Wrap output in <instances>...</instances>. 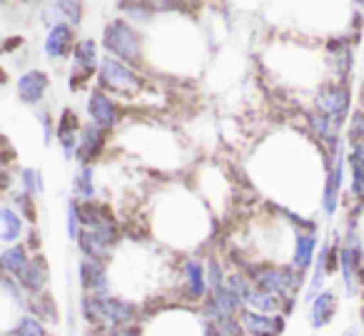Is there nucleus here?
I'll use <instances>...</instances> for the list:
<instances>
[{"label": "nucleus", "instance_id": "412c9836", "mask_svg": "<svg viewBox=\"0 0 364 336\" xmlns=\"http://www.w3.org/2000/svg\"><path fill=\"white\" fill-rule=\"evenodd\" d=\"M347 165L352 177V197L357 202H364V147H349Z\"/></svg>", "mask_w": 364, "mask_h": 336}, {"label": "nucleus", "instance_id": "f704fd0d", "mask_svg": "<svg viewBox=\"0 0 364 336\" xmlns=\"http://www.w3.org/2000/svg\"><path fill=\"white\" fill-rule=\"evenodd\" d=\"M38 122H41V127H43V142H46V145H50L53 137L58 135V127H53L50 112H48V110H41V112H38Z\"/></svg>", "mask_w": 364, "mask_h": 336}, {"label": "nucleus", "instance_id": "aec40b11", "mask_svg": "<svg viewBox=\"0 0 364 336\" xmlns=\"http://www.w3.org/2000/svg\"><path fill=\"white\" fill-rule=\"evenodd\" d=\"M77 249H80L82 259H92V261H105L112 254V249L95 234L92 229H82L77 237Z\"/></svg>", "mask_w": 364, "mask_h": 336}, {"label": "nucleus", "instance_id": "c9c22d12", "mask_svg": "<svg viewBox=\"0 0 364 336\" xmlns=\"http://www.w3.org/2000/svg\"><path fill=\"white\" fill-rule=\"evenodd\" d=\"M218 331H220V336H242L245 326H242V321H237V319H223V321H218Z\"/></svg>", "mask_w": 364, "mask_h": 336}, {"label": "nucleus", "instance_id": "4be33fe9", "mask_svg": "<svg viewBox=\"0 0 364 336\" xmlns=\"http://www.w3.org/2000/svg\"><path fill=\"white\" fill-rule=\"evenodd\" d=\"M80 222H82V229H95L100 224H110L112 215L100 200H90V202H80Z\"/></svg>", "mask_w": 364, "mask_h": 336}, {"label": "nucleus", "instance_id": "39448f33", "mask_svg": "<svg viewBox=\"0 0 364 336\" xmlns=\"http://www.w3.org/2000/svg\"><path fill=\"white\" fill-rule=\"evenodd\" d=\"M100 48L92 38H82L77 40L75 50H73V70H70V90L77 92L97 77V70H100Z\"/></svg>", "mask_w": 364, "mask_h": 336}, {"label": "nucleus", "instance_id": "9b49d317", "mask_svg": "<svg viewBox=\"0 0 364 336\" xmlns=\"http://www.w3.org/2000/svg\"><path fill=\"white\" fill-rule=\"evenodd\" d=\"M43 21L48 23V28H53L55 23H68L77 28L85 21V3L82 0H53L43 13Z\"/></svg>", "mask_w": 364, "mask_h": 336}, {"label": "nucleus", "instance_id": "f257e3e1", "mask_svg": "<svg viewBox=\"0 0 364 336\" xmlns=\"http://www.w3.org/2000/svg\"><path fill=\"white\" fill-rule=\"evenodd\" d=\"M100 45L115 60H122L132 67L142 65V58H145V53H142V33L125 18H112L102 28Z\"/></svg>", "mask_w": 364, "mask_h": 336}, {"label": "nucleus", "instance_id": "5701e85b", "mask_svg": "<svg viewBox=\"0 0 364 336\" xmlns=\"http://www.w3.org/2000/svg\"><path fill=\"white\" fill-rule=\"evenodd\" d=\"M31 256H28V246L26 244H11L3 249L0 254V264H3V271L11 276H18L23 269L28 266Z\"/></svg>", "mask_w": 364, "mask_h": 336}, {"label": "nucleus", "instance_id": "7ed1b4c3", "mask_svg": "<svg viewBox=\"0 0 364 336\" xmlns=\"http://www.w3.org/2000/svg\"><path fill=\"white\" fill-rule=\"evenodd\" d=\"M250 279L257 289H264L269 294H277L279 299H289L299 291L302 286V271H297L292 264L289 266H277V264H262V266H255L250 271Z\"/></svg>", "mask_w": 364, "mask_h": 336}, {"label": "nucleus", "instance_id": "bb28decb", "mask_svg": "<svg viewBox=\"0 0 364 336\" xmlns=\"http://www.w3.org/2000/svg\"><path fill=\"white\" fill-rule=\"evenodd\" d=\"M8 205H11V207H16V210L23 215V220H28V222H36V220H38L36 197H33V195H28L26 190H18V192H13V195L8 197Z\"/></svg>", "mask_w": 364, "mask_h": 336}, {"label": "nucleus", "instance_id": "dca6fc26", "mask_svg": "<svg viewBox=\"0 0 364 336\" xmlns=\"http://www.w3.org/2000/svg\"><path fill=\"white\" fill-rule=\"evenodd\" d=\"M182 274H185V284H188V294L195 301H205L208 299V266L200 259H188L182 266Z\"/></svg>", "mask_w": 364, "mask_h": 336}, {"label": "nucleus", "instance_id": "a211bd4d", "mask_svg": "<svg viewBox=\"0 0 364 336\" xmlns=\"http://www.w3.org/2000/svg\"><path fill=\"white\" fill-rule=\"evenodd\" d=\"M73 200L77 202L97 200L95 165H77L75 175H73Z\"/></svg>", "mask_w": 364, "mask_h": 336}, {"label": "nucleus", "instance_id": "f8f14e48", "mask_svg": "<svg viewBox=\"0 0 364 336\" xmlns=\"http://www.w3.org/2000/svg\"><path fill=\"white\" fill-rule=\"evenodd\" d=\"M344 160H347V157L337 160L332 170H329V175H324L322 197H319L324 217H334L339 210V195H342V185H344Z\"/></svg>", "mask_w": 364, "mask_h": 336}, {"label": "nucleus", "instance_id": "9d476101", "mask_svg": "<svg viewBox=\"0 0 364 336\" xmlns=\"http://www.w3.org/2000/svg\"><path fill=\"white\" fill-rule=\"evenodd\" d=\"M75 28L68 26V23H55L53 28H48V38H46V55L50 60H65V58H73V50H75Z\"/></svg>", "mask_w": 364, "mask_h": 336}, {"label": "nucleus", "instance_id": "4c0bfd02", "mask_svg": "<svg viewBox=\"0 0 364 336\" xmlns=\"http://www.w3.org/2000/svg\"><path fill=\"white\" fill-rule=\"evenodd\" d=\"M359 105H362V110H364V82H362V90H359Z\"/></svg>", "mask_w": 364, "mask_h": 336}, {"label": "nucleus", "instance_id": "393cba45", "mask_svg": "<svg viewBox=\"0 0 364 336\" xmlns=\"http://www.w3.org/2000/svg\"><path fill=\"white\" fill-rule=\"evenodd\" d=\"M155 13H177V16H193L200 8V0H145Z\"/></svg>", "mask_w": 364, "mask_h": 336}, {"label": "nucleus", "instance_id": "ea45409f", "mask_svg": "<svg viewBox=\"0 0 364 336\" xmlns=\"http://www.w3.org/2000/svg\"><path fill=\"white\" fill-rule=\"evenodd\" d=\"M344 336H357V334H354V331H347V334H344Z\"/></svg>", "mask_w": 364, "mask_h": 336}, {"label": "nucleus", "instance_id": "6e6552de", "mask_svg": "<svg viewBox=\"0 0 364 336\" xmlns=\"http://www.w3.org/2000/svg\"><path fill=\"white\" fill-rule=\"evenodd\" d=\"M107 145V130L95 122H85L80 130V145H77V165H95L102 157Z\"/></svg>", "mask_w": 364, "mask_h": 336}, {"label": "nucleus", "instance_id": "58836bf2", "mask_svg": "<svg viewBox=\"0 0 364 336\" xmlns=\"http://www.w3.org/2000/svg\"><path fill=\"white\" fill-rule=\"evenodd\" d=\"M354 3H357V6H359V8H362V6H364V0H354Z\"/></svg>", "mask_w": 364, "mask_h": 336}, {"label": "nucleus", "instance_id": "f03ea898", "mask_svg": "<svg viewBox=\"0 0 364 336\" xmlns=\"http://www.w3.org/2000/svg\"><path fill=\"white\" fill-rule=\"evenodd\" d=\"M97 87L105 90L107 95H117V97H137L142 92V75L137 72V67L127 65L122 60H115V58L105 55L100 63V70H97Z\"/></svg>", "mask_w": 364, "mask_h": 336}, {"label": "nucleus", "instance_id": "ddd939ff", "mask_svg": "<svg viewBox=\"0 0 364 336\" xmlns=\"http://www.w3.org/2000/svg\"><path fill=\"white\" fill-rule=\"evenodd\" d=\"M240 321L250 336H279L284 331V319L277 314H259L252 309H242Z\"/></svg>", "mask_w": 364, "mask_h": 336}, {"label": "nucleus", "instance_id": "b1692460", "mask_svg": "<svg viewBox=\"0 0 364 336\" xmlns=\"http://www.w3.org/2000/svg\"><path fill=\"white\" fill-rule=\"evenodd\" d=\"M282 301L284 299H279L277 294H269V291L255 286L252 294H250L247 301H245V309L259 311V314H277V311L282 309Z\"/></svg>", "mask_w": 364, "mask_h": 336}, {"label": "nucleus", "instance_id": "6ab92c4d", "mask_svg": "<svg viewBox=\"0 0 364 336\" xmlns=\"http://www.w3.org/2000/svg\"><path fill=\"white\" fill-rule=\"evenodd\" d=\"M337 314V296L332 291H322L319 296H314L312 306H309V324L312 329H322Z\"/></svg>", "mask_w": 364, "mask_h": 336}, {"label": "nucleus", "instance_id": "473e14b6", "mask_svg": "<svg viewBox=\"0 0 364 336\" xmlns=\"http://www.w3.org/2000/svg\"><path fill=\"white\" fill-rule=\"evenodd\" d=\"M82 232V222H80V202L77 200H70L68 202V237L77 242Z\"/></svg>", "mask_w": 364, "mask_h": 336}, {"label": "nucleus", "instance_id": "a878e982", "mask_svg": "<svg viewBox=\"0 0 364 336\" xmlns=\"http://www.w3.org/2000/svg\"><path fill=\"white\" fill-rule=\"evenodd\" d=\"M18 182H21V190H26L33 197H43L46 185H43V172L36 167H21L18 172Z\"/></svg>", "mask_w": 364, "mask_h": 336}, {"label": "nucleus", "instance_id": "2eb2a0df", "mask_svg": "<svg viewBox=\"0 0 364 336\" xmlns=\"http://www.w3.org/2000/svg\"><path fill=\"white\" fill-rule=\"evenodd\" d=\"M18 281H21V286L26 291H31V294H43L48 286V279H50V269H48V261L43 259L41 254L31 256V261H28V266L21 271V274L16 276Z\"/></svg>", "mask_w": 364, "mask_h": 336}, {"label": "nucleus", "instance_id": "c756f323", "mask_svg": "<svg viewBox=\"0 0 364 336\" xmlns=\"http://www.w3.org/2000/svg\"><path fill=\"white\" fill-rule=\"evenodd\" d=\"M13 336H46V324L43 319L33 314H26L18 319L16 329H13Z\"/></svg>", "mask_w": 364, "mask_h": 336}, {"label": "nucleus", "instance_id": "423d86ee", "mask_svg": "<svg viewBox=\"0 0 364 336\" xmlns=\"http://www.w3.org/2000/svg\"><path fill=\"white\" fill-rule=\"evenodd\" d=\"M87 117H90V122H95L102 130L110 132L120 125L122 112H120V107H117V102L112 100L105 90L95 87V90L87 95Z\"/></svg>", "mask_w": 364, "mask_h": 336}, {"label": "nucleus", "instance_id": "72a5a7b5", "mask_svg": "<svg viewBox=\"0 0 364 336\" xmlns=\"http://www.w3.org/2000/svg\"><path fill=\"white\" fill-rule=\"evenodd\" d=\"M225 281H228V276H225V271H223V264H220L218 259H210L208 261V284H210V291L223 289Z\"/></svg>", "mask_w": 364, "mask_h": 336}, {"label": "nucleus", "instance_id": "c85d7f7f", "mask_svg": "<svg viewBox=\"0 0 364 336\" xmlns=\"http://www.w3.org/2000/svg\"><path fill=\"white\" fill-rule=\"evenodd\" d=\"M82 125H85V122H80L77 112L73 110V107H65V110L60 112V117H58V125L55 127H58V135H80Z\"/></svg>", "mask_w": 364, "mask_h": 336}, {"label": "nucleus", "instance_id": "1a4fd4ad", "mask_svg": "<svg viewBox=\"0 0 364 336\" xmlns=\"http://www.w3.org/2000/svg\"><path fill=\"white\" fill-rule=\"evenodd\" d=\"M77 279L85 294L92 296H110V276L102 261H92V259H80L77 264Z\"/></svg>", "mask_w": 364, "mask_h": 336}, {"label": "nucleus", "instance_id": "2f4dec72", "mask_svg": "<svg viewBox=\"0 0 364 336\" xmlns=\"http://www.w3.org/2000/svg\"><path fill=\"white\" fill-rule=\"evenodd\" d=\"M28 306H31L33 316H41L43 321L55 319V304H53V299L48 294H33V299Z\"/></svg>", "mask_w": 364, "mask_h": 336}, {"label": "nucleus", "instance_id": "e433bc0d", "mask_svg": "<svg viewBox=\"0 0 364 336\" xmlns=\"http://www.w3.org/2000/svg\"><path fill=\"white\" fill-rule=\"evenodd\" d=\"M105 336H140L137 329H130V326H117V329H110Z\"/></svg>", "mask_w": 364, "mask_h": 336}, {"label": "nucleus", "instance_id": "20e7f679", "mask_svg": "<svg viewBox=\"0 0 364 336\" xmlns=\"http://www.w3.org/2000/svg\"><path fill=\"white\" fill-rule=\"evenodd\" d=\"M349 102H352L349 82H342V80L319 82L317 95H314V110L327 115L337 127H342L344 122L349 120Z\"/></svg>", "mask_w": 364, "mask_h": 336}, {"label": "nucleus", "instance_id": "cd10ccee", "mask_svg": "<svg viewBox=\"0 0 364 336\" xmlns=\"http://www.w3.org/2000/svg\"><path fill=\"white\" fill-rule=\"evenodd\" d=\"M225 286H228V289L232 291V294L237 296L242 304L247 301V296L252 294V289H255L252 279H250V276H245V274H240V271H232V274H228V281H225Z\"/></svg>", "mask_w": 364, "mask_h": 336}, {"label": "nucleus", "instance_id": "f3484780", "mask_svg": "<svg viewBox=\"0 0 364 336\" xmlns=\"http://www.w3.org/2000/svg\"><path fill=\"white\" fill-rule=\"evenodd\" d=\"M23 234H26V220L16 207L6 202L0 207V239L3 244H16Z\"/></svg>", "mask_w": 364, "mask_h": 336}, {"label": "nucleus", "instance_id": "0eeeda50", "mask_svg": "<svg viewBox=\"0 0 364 336\" xmlns=\"http://www.w3.org/2000/svg\"><path fill=\"white\" fill-rule=\"evenodd\" d=\"M48 90H50V77L46 70H26L18 75L16 80V92L18 100L28 107H36L46 100Z\"/></svg>", "mask_w": 364, "mask_h": 336}, {"label": "nucleus", "instance_id": "7c9ffc66", "mask_svg": "<svg viewBox=\"0 0 364 336\" xmlns=\"http://www.w3.org/2000/svg\"><path fill=\"white\" fill-rule=\"evenodd\" d=\"M347 145L349 147H364V110L352 112V117H349Z\"/></svg>", "mask_w": 364, "mask_h": 336}, {"label": "nucleus", "instance_id": "4468645a", "mask_svg": "<svg viewBox=\"0 0 364 336\" xmlns=\"http://www.w3.org/2000/svg\"><path fill=\"white\" fill-rule=\"evenodd\" d=\"M317 244L319 237L309 229H297L294 232V244H292V261L289 264L294 266L297 271H307L312 266L314 256H317Z\"/></svg>", "mask_w": 364, "mask_h": 336}]
</instances>
